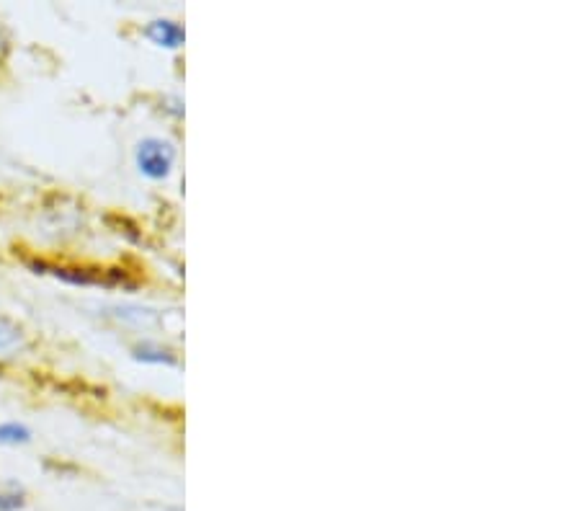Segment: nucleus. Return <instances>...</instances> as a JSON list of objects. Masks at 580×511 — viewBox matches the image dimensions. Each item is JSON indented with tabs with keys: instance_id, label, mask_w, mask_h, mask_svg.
I'll list each match as a JSON object with an SVG mask.
<instances>
[{
	"instance_id": "39448f33",
	"label": "nucleus",
	"mask_w": 580,
	"mask_h": 511,
	"mask_svg": "<svg viewBox=\"0 0 580 511\" xmlns=\"http://www.w3.org/2000/svg\"><path fill=\"white\" fill-rule=\"evenodd\" d=\"M31 442V431L24 424H16V421H8V424H0V444H26Z\"/></svg>"
},
{
	"instance_id": "7ed1b4c3",
	"label": "nucleus",
	"mask_w": 580,
	"mask_h": 511,
	"mask_svg": "<svg viewBox=\"0 0 580 511\" xmlns=\"http://www.w3.org/2000/svg\"><path fill=\"white\" fill-rule=\"evenodd\" d=\"M34 269L49 271V274H55L57 279L70 284H114V279H109L104 271H91V269H70V266H49V264H34Z\"/></svg>"
},
{
	"instance_id": "0eeeda50",
	"label": "nucleus",
	"mask_w": 580,
	"mask_h": 511,
	"mask_svg": "<svg viewBox=\"0 0 580 511\" xmlns=\"http://www.w3.org/2000/svg\"><path fill=\"white\" fill-rule=\"evenodd\" d=\"M21 506H24V493L19 488L0 491V511H19Z\"/></svg>"
},
{
	"instance_id": "20e7f679",
	"label": "nucleus",
	"mask_w": 580,
	"mask_h": 511,
	"mask_svg": "<svg viewBox=\"0 0 580 511\" xmlns=\"http://www.w3.org/2000/svg\"><path fill=\"white\" fill-rule=\"evenodd\" d=\"M26 349V333L24 328L16 326L8 318H0V362L19 357Z\"/></svg>"
},
{
	"instance_id": "f03ea898",
	"label": "nucleus",
	"mask_w": 580,
	"mask_h": 511,
	"mask_svg": "<svg viewBox=\"0 0 580 511\" xmlns=\"http://www.w3.org/2000/svg\"><path fill=\"white\" fill-rule=\"evenodd\" d=\"M145 34L150 42H155L158 47H165V50H178V47H184V42H186V31L171 19L150 21Z\"/></svg>"
},
{
	"instance_id": "423d86ee",
	"label": "nucleus",
	"mask_w": 580,
	"mask_h": 511,
	"mask_svg": "<svg viewBox=\"0 0 580 511\" xmlns=\"http://www.w3.org/2000/svg\"><path fill=\"white\" fill-rule=\"evenodd\" d=\"M135 359H140V362H155V364L176 362L173 357H168V351H160V349H155V346H137Z\"/></svg>"
},
{
	"instance_id": "f257e3e1",
	"label": "nucleus",
	"mask_w": 580,
	"mask_h": 511,
	"mask_svg": "<svg viewBox=\"0 0 580 511\" xmlns=\"http://www.w3.org/2000/svg\"><path fill=\"white\" fill-rule=\"evenodd\" d=\"M135 161L140 168L142 176L153 181L168 179V173L173 171V163H176V150H173L171 142L158 140V137H147L137 145Z\"/></svg>"
}]
</instances>
